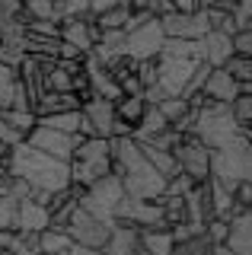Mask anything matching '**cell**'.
Segmentation results:
<instances>
[{"mask_svg":"<svg viewBox=\"0 0 252 255\" xmlns=\"http://www.w3.org/2000/svg\"><path fill=\"white\" fill-rule=\"evenodd\" d=\"M137 249H140V230L131 227V223L115 220V230H112V236H109L102 252L106 255H137Z\"/></svg>","mask_w":252,"mask_h":255,"instance_id":"cell-18","label":"cell"},{"mask_svg":"<svg viewBox=\"0 0 252 255\" xmlns=\"http://www.w3.org/2000/svg\"><path fill=\"white\" fill-rule=\"evenodd\" d=\"M137 80L144 83V90L147 86H156L160 83V58H150V61H137Z\"/></svg>","mask_w":252,"mask_h":255,"instance_id":"cell-40","label":"cell"},{"mask_svg":"<svg viewBox=\"0 0 252 255\" xmlns=\"http://www.w3.org/2000/svg\"><path fill=\"white\" fill-rule=\"evenodd\" d=\"M16 83H19V70H16V67H6V64H0V109H10V106H13Z\"/></svg>","mask_w":252,"mask_h":255,"instance_id":"cell-32","label":"cell"},{"mask_svg":"<svg viewBox=\"0 0 252 255\" xmlns=\"http://www.w3.org/2000/svg\"><path fill=\"white\" fill-rule=\"evenodd\" d=\"M249 147L252 143H249L246 134H243V137H236L233 143H227V147L211 150V175L230 191H236V185L246 179V150Z\"/></svg>","mask_w":252,"mask_h":255,"instance_id":"cell-3","label":"cell"},{"mask_svg":"<svg viewBox=\"0 0 252 255\" xmlns=\"http://www.w3.org/2000/svg\"><path fill=\"white\" fill-rule=\"evenodd\" d=\"M115 6H128V0H93V3H90V13L93 16H102V13L115 10Z\"/></svg>","mask_w":252,"mask_h":255,"instance_id":"cell-49","label":"cell"},{"mask_svg":"<svg viewBox=\"0 0 252 255\" xmlns=\"http://www.w3.org/2000/svg\"><path fill=\"white\" fill-rule=\"evenodd\" d=\"M233 48L236 54H243V58H252V29H240L233 35Z\"/></svg>","mask_w":252,"mask_h":255,"instance_id":"cell-47","label":"cell"},{"mask_svg":"<svg viewBox=\"0 0 252 255\" xmlns=\"http://www.w3.org/2000/svg\"><path fill=\"white\" fill-rule=\"evenodd\" d=\"M160 204H163V220H166L169 230L188 223V207L182 195H160Z\"/></svg>","mask_w":252,"mask_h":255,"instance_id":"cell-25","label":"cell"},{"mask_svg":"<svg viewBox=\"0 0 252 255\" xmlns=\"http://www.w3.org/2000/svg\"><path fill=\"white\" fill-rule=\"evenodd\" d=\"M16 214H19V198L0 195V230H16Z\"/></svg>","mask_w":252,"mask_h":255,"instance_id":"cell-38","label":"cell"},{"mask_svg":"<svg viewBox=\"0 0 252 255\" xmlns=\"http://www.w3.org/2000/svg\"><path fill=\"white\" fill-rule=\"evenodd\" d=\"M160 112L166 115V122H169V125H179V122H182V118L188 115V112H192V106H188L185 96H169V99H163V102H160Z\"/></svg>","mask_w":252,"mask_h":255,"instance_id":"cell-35","label":"cell"},{"mask_svg":"<svg viewBox=\"0 0 252 255\" xmlns=\"http://www.w3.org/2000/svg\"><path fill=\"white\" fill-rule=\"evenodd\" d=\"M112 230H115L112 220H102V217H96V214H90L86 207H77L70 223H67L70 239L80 243V246H90V249H106Z\"/></svg>","mask_w":252,"mask_h":255,"instance_id":"cell-5","label":"cell"},{"mask_svg":"<svg viewBox=\"0 0 252 255\" xmlns=\"http://www.w3.org/2000/svg\"><path fill=\"white\" fill-rule=\"evenodd\" d=\"M10 172L26 179L32 188H42V191H61L70 185V163H64L58 156H48L45 150H35L26 140L19 147H13Z\"/></svg>","mask_w":252,"mask_h":255,"instance_id":"cell-1","label":"cell"},{"mask_svg":"<svg viewBox=\"0 0 252 255\" xmlns=\"http://www.w3.org/2000/svg\"><path fill=\"white\" fill-rule=\"evenodd\" d=\"M3 35H6V22L0 19V42H3Z\"/></svg>","mask_w":252,"mask_h":255,"instance_id":"cell-59","label":"cell"},{"mask_svg":"<svg viewBox=\"0 0 252 255\" xmlns=\"http://www.w3.org/2000/svg\"><path fill=\"white\" fill-rule=\"evenodd\" d=\"M137 140V137H134ZM140 143V150H144V156H147V163L153 166V169H160L166 179H172V175H179L182 169H179V159H176V153L172 150H163V147H156V143H150V140H137Z\"/></svg>","mask_w":252,"mask_h":255,"instance_id":"cell-22","label":"cell"},{"mask_svg":"<svg viewBox=\"0 0 252 255\" xmlns=\"http://www.w3.org/2000/svg\"><path fill=\"white\" fill-rule=\"evenodd\" d=\"M38 125H48V128H54V131H64V134H80L83 112H61V115H45V118H38Z\"/></svg>","mask_w":252,"mask_h":255,"instance_id":"cell-29","label":"cell"},{"mask_svg":"<svg viewBox=\"0 0 252 255\" xmlns=\"http://www.w3.org/2000/svg\"><path fill=\"white\" fill-rule=\"evenodd\" d=\"M128 19H131V10H128V6H115V10L96 16V22H99L102 32H109V29H125V26H128Z\"/></svg>","mask_w":252,"mask_h":255,"instance_id":"cell-37","label":"cell"},{"mask_svg":"<svg viewBox=\"0 0 252 255\" xmlns=\"http://www.w3.org/2000/svg\"><path fill=\"white\" fill-rule=\"evenodd\" d=\"M163 42H166V32H163L160 19H150V22H144L140 29L128 32V42H125V54H128V58H134V61L160 58Z\"/></svg>","mask_w":252,"mask_h":255,"instance_id":"cell-7","label":"cell"},{"mask_svg":"<svg viewBox=\"0 0 252 255\" xmlns=\"http://www.w3.org/2000/svg\"><path fill=\"white\" fill-rule=\"evenodd\" d=\"M227 246L233 249V255H252V211H246L243 217L230 220Z\"/></svg>","mask_w":252,"mask_h":255,"instance_id":"cell-21","label":"cell"},{"mask_svg":"<svg viewBox=\"0 0 252 255\" xmlns=\"http://www.w3.org/2000/svg\"><path fill=\"white\" fill-rule=\"evenodd\" d=\"M0 255H13V252H10V249H0Z\"/></svg>","mask_w":252,"mask_h":255,"instance_id":"cell-61","label":"cell"},{"mask_svg":"<svg viewBox=\"0 0 252 255\" xmlns=\"http://www.w3.org/2000/svg\"><path fill=\"white\" fill-rule=\"evenodd\" d=\"M22 10L32 16V19H54V22H58L54 0H26V3H22Z\"/></svg>","mask_w":252,"mask_h":255,"instance_id":"cell-41","label":"cell"},{"mask_svg":"<svg viewBox=\"0 0 252 255\" xmlns=\"http://www.w3.org/2000/svg\"><path fill=\"white\" fill-rule=\"evenodd\" d=\"M125 201V182L122 175H106V179L93 182L90 188H86V195L80 198V207H86L90 214H96L102 220H112L115 223V211L118 204Z\"/></svg>","mask_w":252,"mask_h":255,"instance_id":"cell-4","label":"cell"},{"mask_svg":"<svg viewBox=\"0 0 252 255\" xmlns=\"http://www.w3.org/2000/svg\"><path fill=\"white\" fill-rule=\"evenodd\" d=\"M122 182H125V195L128 198H140V201H156L160 195H166V175H163L160 169H153L150 163H140L134 166V169H128L122 175Z\"/></svg>","mask_w":252,"mask_h":255,"instance_id":"cell-6","label":"cell"},{"mask_svg":"<svg viewBox=\"0 0 252 255\" xmlns=\"http://www.w3.org/2000/svg\"><path fill=\"white\" fill-rule=\"evenodd\" d=\"M211 255H233V249L227 243H214V246H211Z\"/></svg>","mask_w":252,"mask_h":255,"instance_id":"cell-55","label":"cell"},{"mask_svg":"<svg viewBox=\"0 0 252 255\" xmlns=\"http://www.w3.org/2000/svg\"><path fill=\"white\" fill-rule=\"evenodd\" d=\"M3 112V118L10 122L16 131L22 134V137H29V134L38 128V115H35V109H0Z\"/></svg>","mask_w":252,"mask_h":255,"instance_id":"cell-28","label":"cell"},{"mask_svg":"<svg viewBox=\"0 0 252 255\" xmlns=\"http://www.w3.org/2000/svg\"><path fill=\"white\" fill-rule=\"evenodd\" d=\"M42 255H51V252H42Z\"/></svg>","mask_w":252,"mask_h":255,"instance_id":"cell-62","label":"cell"},{"mask_svg":"<svg viewBox=\"0 0 252 255\" xmlns=\"http://www.w3.org/2000/svg\"><path fill=\"white\" fill-rule=\"evenodd\" d=\"M131 13H150V0H128Z\"/></svg>","mask_w":252,"mask_h":255,"instance_id":"cell-54","label":"cell"},{"mask_svg":"<svg viewBox=\"0 0 252 255\" xmlns=\"http://www.w3.org/2000/svg\"><path fill=\"white\" fill-rule=\"evenodd\" d=\"M227 74H230L233 80H240V83H249L252 80V58H243V54H233L230 61L224 64Z\"/></svg>","mask_w":252,"mask_h":255,"instance_id":"cell-39","label":"cell"},{"mask_svg":"<svg viewBox=\"0 0 252 255\" xmlns=\"http://www.w3.org/2000/svg\"><path fill=\"white\" fill-rule=\"evenodd\" d=\"M217 0H198V10H214Z\"/></svg>","mask_w":252,"mask_h":255,"instance_id":"cell-58","label":"cell"},{"mask_svg":"<svg viewBox=\"0 0 252 255\" xmlns=\"http://www.w3.org/2000/svg\"><path fill=\"white\" fill-rule=\"evenodd\" d=\"M233 54H236L233 35H224V32H214V29H211L208 35L201 38V61H208L211 67H224Z\"/></svg>","mask_w":252,"mask_h":255,"instance_id":"cell-16","label":"cell"},{"mask_svg":"<svg viewBox=\"0 0 252 255\" xmlns=\"http://www.w3.org/2000/svg\"><path fill=\"white\" fill-rule=\"evenodd\" d=\"M179 13H198V0H172Z\"/></svg>","mask_w":252,"mask_h":255,"instance_id":"cell-52","label":"cell"},{"mask_svg":"<svg viewBox=\"0 0 252 255\" xmlns=\"http://www.w3.org/2000/svg\"><path fill=\"white\" fill-rule=\"evenodd\" d=\"M192 134L204 147L220 150V147H227V143H233L236 137H243V125L236 122L233 106H227V102H211L208 109L198 112V122H195Z\"/></svg>","mask_w":252,"mask_h":255,"instance_id":"cell-2","label":"cell"},{"mask_svg":"<svg viewBox=\"0 0 252 255\" xmlns=\"http://www.w3.org/2000/svg\"><path fill=\"white\" fill-rule=\"evenodd\" d=\"M13 255H42V233H22L16 230V239L10 246Z\"/></svg>","mask_w":252,"mask_h":255,"instance_id":"cell-33","label":"cell"},{"mask_svg":"<svg viewBox=\"0 0 252 255\" xmlns=\"http://www.w3.org/2000/svg\"><path fill=\"white\" fill-rule=\"evenodd\" d=\"M115 166H112V156H102V159H74L70 163V182H77V185L90 188L93 182L106 179V175H112Z\"/></svg>","mask_w":252,"mask_h":255,"instance_id":"cell-15","label":"cell"},{"mask_svg":"<svg viewBox=\"0 0 252 255\" xmlns=\"http://www.w3.org/2000/svg\"><path fill=\"white\" fill-rule=\"evenodd\" d=\"M45 86H48V93H74V74H67L61 64H54L45 74Z\"/></svg>","mask_w":252,"mask_h":255,"instance_id":"cell-34","label":"cell"},{"mask_svg":"<svg viewBox=\"0 0 252 255\" xmlns=\"http://www.w3.org/2000/svg\"><path fill=\"white\" fill-rule=\"evenodd\" d=\"M166 128H169V122H166V115L160 112V106H147L140 125L134 128V137L137 140H150V137H156V134H163Z\"/></svg>","mask_w":252,"mask_h":255,"instance_id":"cell-23","label":"cell"},{"mask_svg":"<svg viewBox=\"0 0 252 255\" xmlns=\"http://www.w3.org/2000/svg\"><path fill=\"white\" fill-rule=\"evenodd\" d=\"M93 0H54V13H58V22L74 19V16H86L90 13Z\"/></svg>","mask_w":252,"mask_h":255,"instance_id":"cell-36","label":"cell"},{"mask_svg":"<svg viewBox=\"0 0 252 255\" xmlns=\"http://www.w3.org/2000/svg\"><path fill=\"white\" fill-rule=\"evenodd\" d=\"M0 140H3L6 147H19V143L26 140V137H22V134L16 131V128H13V125L3 118V112H0Z\"/></svg>","mask_w":252,"mask_h":255,"instance_id":"cell-45","label":"cell"},{"mask_svg":"<svg viewBox=\"0 0 252 255\" xmlns=\"http://www.w3.org/2000/svg\"><path fill=\"white\" fill-rule=\"evenodd\" d=\"M83 115L93 122L99 137H112V128H115V102L112 99H102V96H90V99L83 102Z\"/></svg>","mask_w":252,"mask_h":255,"instance_id":"cell-13","label":"cell"},{"mask_svg":"<svg viewBox=\"0 0 252 255\" xmlns=\"http://www.w3.org/2000/svg\"><path fill=\"white\" fill-rule=\"evenodd\" d=\"M176 6H172V0H150V13L156 19H163V16H169Z\"/></svg>","mask_w":252,"mask_h":255,"instance_id":"cell-51","label":"cell"},{"mask_svg":"<svg viewBox=\"0 0 252 255\" xmlns=\"http://www.w3.org/2000/svg\"><path fill=\"white\" fill-rule=\"evenodd\" d=\"M166 38H188V42H201L204 35L211 32V19H208V10H198V13H179L172 10L169 16L160 19Z\"/></svg>","mask_w":252,"mask_h":255,"instance_id":"cell-9","label":"cell"},{"mask_svg":"<svg viewBox=\"0 0 252 255\" xmlns=\"http://www.w3.org/2000/svg\"><path fill=\"white\" fill-rule=\"evenodd\" d=\"M243 134H246V137H249V143H252V125H249V128H243Z\"/></svg>","mask_w":252,"mask_h":255,"instance_id":"cell-60","label":"cell"},{"mask_svg":"<svg viewBox=\"0 0 252 255\" xmlns=\"http://www.w3.org/2000/svg\"><path fill=\"white\" fill-rule=\"evenodd\" d=\"M233 115H236V122H240L243 128H249V125H252V96L243 93L240 99L233 102Z\"/></svg>","mask_w":252,"mask_h":255,"instance_id":"cell-44","label":"cell"},{"mask_svg":"<svg viewBox=\"0 0 252 255\" xmlns=\"http://www.w3.org/2000/svg\"><path fill=\"white\" fill-rule=\"evenodd\" d=\"M172 153H176V159H179V169H182L185 175H192L195 182L211 179V147H204L195 134H185L182 143H179Z\"/></svg>","mask_w":252,"mask_h":255,"instance_id":"cell-8","label":"cell"},{"mask_svg":"<svg viewBox=\"0 0 252 255\" xmlns=\"http://www.w3.org/2000/svg\"><path fill=\"white\" fill-rule=\"evenodd\" d=\"M67 255H106V252H102V249H90V246H80V243H74Z\"/></svg>","mask_w":252,"mask_h":255,"instance_id":"cell-53","label":"cell"},{"mask_svg":"<svg viewBox=\"0 0 252 255\" xmlns=\"http://www.w3.org/2000/svg\"><path fill=\"white\" fill-rule=\"evenodd\" d=\"M240 10L246 16H252V0H240Z\"/></svg>","mask_w":252,"mask_h":255,"instance_id":"cell-57","label":"cell"},{"mask_svg":"<svg viewBox=\"0 0 252 255\" xmlns=\"http://www.w3.org/2000/svg\"><path fill=\"white\" fill-rule=\"evenodd\" d=\"M198 64L195 58H160V86L169 96H182Z\"/></svg>","mask_w":252,"mask_h":255,"instance_id":"cell-11","label":"cell"},{"mask_svg":"<svg viewBox=\"0 0 252 255\" xmlns=\"http://www.w3.org/2000/svg\"><path fill=\"white\" fill-rule=\"evenodd\" d=\"M246 182H252V147L246 150Z\"/></svg>","mask_w":252,"mask_h":255,"instance_id":"cell-56","label":"cell"},{"mask_svg":"<svg viewBox=\"0 0 252 255\" xmlns=\"http://www.w3.org/2000/svg\"><path fill=\"white\" fill-rule=\"evenodd\" d=\"M115 112H118V118L122 122H128V125H140V118H144V112H147V99L144 96H122V99L115 102Z\"/></svg>","mask_w":252,"mask_h":255,"instance_id":"cell-26","label":"cell"},{"mask_svg":"<svg viewBox=\"0 0 252 255\" xmlns=\"http://www.w3.org/2000/svg\"><path fill=\"white\" fill-rule=\"evenodd\" d=\"M195 185H198V182L192 179V175H185V172H179V175H172V179L166 182V195H188V191H192Z\"/></svg>","mask_w":252,"mask_h":255,"instance_id":"cell-43","label":"cell"},{"mask_svg":"<svg viewBox=\"0 0 252 255\" xmlns=\"http://www.w3.org/2000/svg\"><path fill=\"white\" fill-rule=\"evenodd\" d=\"M29 35H38V38H61V22L54 19H32L26 26Z\"/></svg>","mask_w":252,"mask_h":255,"instance_id":"cell-42","label":"cell"},{"mask_svg":"<svg viewBox=\"0 0 252 255\" xmlns=\"http://www.w3.org/2000/svg\"><path fill=\"white\" fill-rule=\"evenodd\" d=\"M93 19H96L93 13L64 19V22H61V42H67V45L80 48L83 54H90L93 48H96V42H93Z\"/></svg>","mask_w":252,"mask_h":255,"instance_id":"cell-12","label":"cell"},{"mask_svg":"<svg viewBox=\"0 0 252 255\" xmlns=\"http://www.w3.org/2000/svg\"><path fill=\"white\" fill-rule=\"evenodd\" d=\"M140 249L147 255H172V249H176V233L169 227H144L140 230Z\"/></svg>","mask_w":252,"mask_h":255,"instance_id":"cell-20","label":"cell"},{"mask_svg":"<svg viewBox=\"0 0 252 255\" xmlns=\"http://www.w3.org/2000/svg\"><path fill=\"white\" fill-rule=\"evenodd\" d=\"M70 246H74V239H70L67 230H42V252H51V255H67Z\"/></svg>","mask_w":252,"mask_h":255,"instance_id":"cell-30","label":"cell"},{"mask_svg":"<svg viewBox=\"0 0 252 255\" xmlns=\"http://www.w3.org/2000/svg\"><path fill=\"white\" fill-rule=\"evenodd\" d=\"M19 13H22V0H0V19L3 22H13Z\"/></svg>","mask_w":252,"mask_h":255,"instance_id":"cell-48","label":"cell"},{"mask_svg":"<svg viewBox=\"0 0 252 255\" xmlns=\"http://www.w3.org/2000/svg\"><path fill=\"white\" fill-rule=\"evenodd\" d=\"M26 143H32L35 150H45L48 156H58V159H64V163H70L77 143H80V134H64V131H54L48 125H38L26 137Z\"/></svg>","mask_w":252,"mask_h":255,"instance_id":"cell-10","label":"cell"},{"mask_svg":"<svg viewBox=\"0 0 252 255\" xmlns=\"http://www.w3.org/2000/svg\"><path fill=\"white\" fill-rule=\"evenodd\" d=\"M102 156H112V137H80L74 150V159H102Z\"/></svg>","mask_w":252,"mask_h":255,"instance_id":"cell-24","label":"cell"},{"mask_svg":"<svg viewBox=\"0 0 252 255\" xmlns=\"http://www.w3.org/2000/svg\"><path fill=\"white\" fill-rule=\"evenodd\" d=\"M211 246H214V243H211L208 230H204V233L176 239V249H172V255H211Z\"/></svg>","mask_w":252,"mask_h":255,"instance_id":"cell-31","label":"cell"},{"mask_svg":"<svg viewBox=\"0 0 252 255\" xmlns=\"http://www.w3.org/2000/svg\"><path fill=\"white\" fill-rule=\"evenodd\" d=\"M144 99H147V106H160L163 99H169V93L156 83V86H147V90H144Z\"/></svg>","mask_w":252,"mask_h":255,"instance_id":"cell-50","label":"cell"},{"mask_svg":"<svg viewBox=\"0 0 252 255\" xmlns=\"http://www.w3.org/2000/svg\"><path fill=\"white\" fill-rule=\"evenodd\" d=\"M208 236H211V243H227V236H230V220L214 217L208 223Z\"/></svg>","mask_w":252,"mask_h":255,"instance_id":"cell-46","label":"cell"},{"mask_svg":"<svg viewBox=\"0 0 252 255\" xmlns=\"http://www.w3.org/2000/svg\"><path fill=\"white\" fill-rule=\"evenodd\" d=\"M160 58H195V61H201V42H188V38H166V42H163Z\"/></svg>","mask_w":252,"mask_h":255,"instance_id":"cell-27","label":"cell"},{"mask_svg":"<svg viewBox=\"0 0 252 255\" xmlns=\"http://www.w3.org/2000/svg\"><path fill=\"white\" fill-rule=\"evenodd\" d=\"M201 93L208 96L211 102H227V106H233V102L240 99V80H233L227 74V67H214Z\"/></svg>","mask_w":252,"mask_h":255,"instance_id":"cell-14","label":"cell"},{"mask_svg":"<svg viewBox=\"0 0 252 255\" xmlns=\"http://www.w3.org/2000/svg\"><path fill=\"white\" fill-rule=\"evenodd\" d=\"M51 227V211L45 204H38L35 198L19 201V214H16V230L22 233H42Z\"/></svg>","mask_w":252,"mask_h":255,"instance_id":"cell-17","label":"cell"},{"mask_svg":"<svg viewBox=\"0 0 252 255\" xmlns=\"http://www.w3.org/2000/svg\"><path fill=\"white\" fill-rule=\"evenodd\" d=\"M61 112H83V96L80 93H45L35 106V115H61Z\"/></svg>","mask_w":252,"mask_h":255,"instance_id":"cell-19","label":"cell"}]
</instances>
